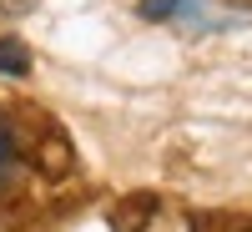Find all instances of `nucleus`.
<instances>
[{"label":"nucleus","mask_w":252,"mask_h":232,"mask_svg":"<svg viewBox=\"0 0 252 232\" xmlns=\"http://www.w3.org/2000/svg\"><path fill=\"white\" fill-rule=\"evenodd\" d=\"M0 76H31V51L20 35H0Z\"/></svg>","instance_id":"f257e3e1"},{"label":"nucleus","mask_w":252,"mask_h":232,"mask_svg":"<svg viewBox=\"0 0 252 232\" xmlns=\"http://www.w3.org/2000/svg\"><path fill=\"white\" fill-rule=\"evenodd\" d=\"M217 5H227V10H252V0H217Z\"/></svg>","instance_id":"20e7f679"},{"label":"nucleus","mask_w":252,"mask_h":232,"mask_svg":"<svg viewBox=\"0 0 252 232\" xmlns=\"http://www.w3.org/2000/svg\"><path fill=\"white\" fill-rule=\"evenodd\" d=\"M0 10L5 15H26V10H35V0H0Z\"/></svg>","instance_id":"7ed1b4c3"},{"label":"nucleus","mask_w":252,"mask_h":232,"mask_svg":"<svg viewBox=\"0 0 252 232\" xmlns=\"http://www.w3.org/2000/svg\"><path fill=\"white\" fill-rule=\"evenodd\" d=\"M10 157H15V136H10V126L0 121V177H5V166H10Z\"/></svg>","instance_id":"f03ea898"}]
</instances>
